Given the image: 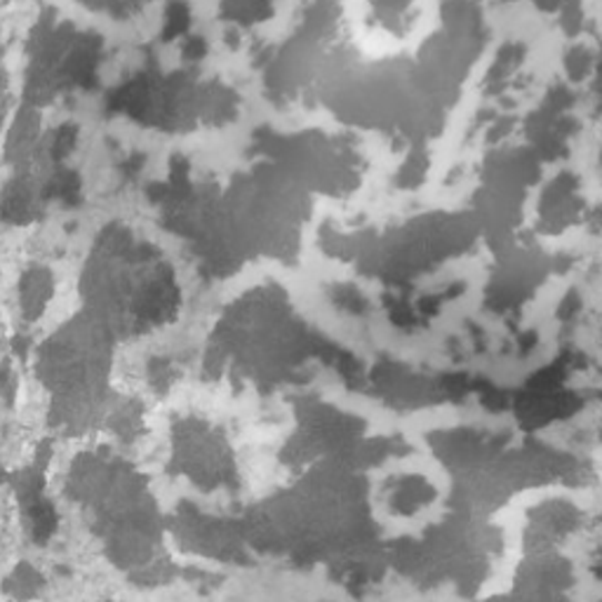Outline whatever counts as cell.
Segmentation results:
<instances>
[{"label":"cell","mask_w":602,"mask_h":602,"mask_svg":"<svg viewBox=\"0 0 602 602\" xmlns=\"http://www.w3.org/2000/svg\"><path fill=\"white\" fill-rule=\"evenodd\" d=\"M113 107L123 113L137 116L142 120H153L163 126H179L187 120H222L233 111V99L219 88H208L187 80H172V83H132L118 92Z\"/></svg>","instance_id":"1"},{"label":"cell","mask_w":602,"mask_h":602,"mask_svg":"<svg viewBox=\"0 0 602 602\" xmlns=\"http://www.w3.org/2000/svg\"><path fill=\"white\" fill-rule=\"evenodd\" d=\"M189 10H187V6H182V3H174L172 8H170V12H168V22H165V29H168V36H172V33H179V31H184L187 29V24H189Z\"/></svg>","instance_id":"3"},{"label":"cell","mask_w":602,"mask_h":602,"mask_svg":"<svg viewBox=\"0 0 602 602\" xmlns=\"http://www.w3.org/2000/svg\"><path fill=\"white\" fill-rule=\"evenodd\" d=\"M269 3L271 0H227L224 10L238 22H257V19L267 17Z\"/></svg>","instance_id":"2"}]
</instances>
